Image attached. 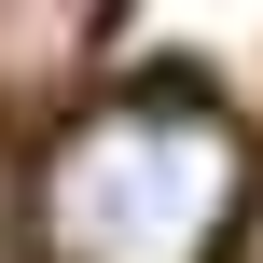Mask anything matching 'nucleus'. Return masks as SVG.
Listing matches in <instances>:
<instances>
[{"label": "nucleus", "instance_id": "f03ea898", "mask_svg": "<svg viewBox=\"0 0 263 263\" xmlns=\"http://www.w3.org/2000/svg\"><path fill=\"white\" fill-rule=\"evenodd\" d=\"M97 42V0H0V111H55Z\"/></svg>", "mask_w": 263, "mask_h": 263}, {"label": "nucleus", "instance_id": "f257e3e1", "mask_svg": "<svg viewBox=\"0 0 263 263\" xmlns=\"http://www.w3.org/2000/svg\"><path fill=\"white\" fill-rule=\"evenodd\" d=\"M250 222V139L208 83H125L42 125L28 263H222Z\"/></svg>", "mask_w": 263, "mask_h": 263}, {"label": "nucleus", "instance_id": "7ed1b4c3", "mask_svg": "<svg viewBox=\"0 0 263 263\" xmlns=\"http://www.w3.org/2000/svg\"><path fill=\"white\" fill-rule=\"evenodd\" d=\"M236 263H263V208H250V222H236Z\"/></svg>", "mask_w": 263, "mask_h": 263}]
</instances>
